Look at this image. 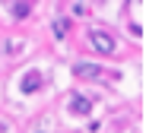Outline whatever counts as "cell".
Here are the masks:
<instances>
[{
	"label": "cell",
	"instance_id": "277c9868",
	"mask_svg": "<svg viewBox=\"0 0 146 133\" xmlns=\"http://www.w3.org/2000/svg\"><path fill=\"white\" fill-rule=\"evenodd\" d=\"M73 73H76L80 79H95V76H99L102 70L95 67V64H86V60H83V64H76V67H73Z\"/></svg>",
	"mask_w": 146,
	"mask_h": 133
},
{
	"label": "cell",
	"instance_id": "6da1fadb",
	"mask_svg": "<svg viewBox=\"0 0 146 133\" xmlns=\"http://www.w3.org/2000/svg\"><path fill=\"white\" fill-rule=\"evenodd\" d=\"M89 44H92L95 54H114V48H117L114 35L105 32V29H92V32H89Z\"/></svg>",
	"mask_w": 146,
	"mask_h": 133
},
{
	"label": "cell",
	"instance_id": "5b68a950",
	"mask_svg": "<svg viewBox=\"0 0 146 133\" xmlns=\"http://www.w3.org/2000/svg\"><path fill=\"white\" fill-rule=\"evenodd\" d=\"M10 13H13V19H26V16L32 13V7H29V3H13Z\"/></svg>",
	"mask_w": 146,
	"mask_h": 133
},
{
	"label": "cell",
	"instance_id": "8992f818",
	"mask_svg": "<svg viewBox=\"0 0 146 133\" xmlns=\"http://www.w3.org/2000/svg\"><path fill=\"white\" fill-rule=\"evenodd\" d=\"M67 29H70L67 19H57V22H54V35H57V38H64V35H67Z\"/></svg>",
	"mask_w": 146,
	"mask_h": 133
},
{
	"label": "cell",
	"instance_id": "3957f363",
	"mask_svg": "<svg viewBox=\"0 0 146 133\" xmlns=\"http://www.w3.org/2000/svg\"><path fill=\"white\" fill-rule=\"evenodd\" d=\"M70 111L80 114V117H86V114L92 111V98H86V95H73V98H70Z\"/></svg>",
	"mask_w": 146,
	"mask_h": 133
},
{
	"label": "cell",
	"instance_id": "7a4b0ae2",
	"mask_svg": "<svg viewBox=\"0 0 146 133\" xmlns=\"http://www.w3.org/2000/svg\"><path fill=\"white\" fill-rule=\"evenodd\" d=\"M19 89L26 92V95L38 92V89H41V73H38V70H29L26 76H22V83H19Z\"/></svg>",
	"mask_w": 146,
	"mask_h": 133
}]
</instances>
